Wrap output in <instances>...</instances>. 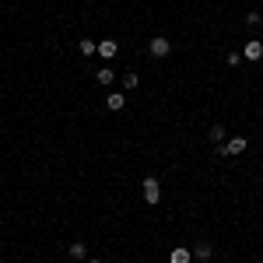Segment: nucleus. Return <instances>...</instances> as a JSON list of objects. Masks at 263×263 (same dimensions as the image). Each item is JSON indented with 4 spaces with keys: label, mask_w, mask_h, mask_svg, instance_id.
<instances>
[{
    "label": "nucleus",
    "mask_w": 263,
    "mask_h": 263,
    "mask_svg": "<svg viewBox=\"0 0 263 263\" xmlns=\"http://www.w3.org/2000/svg\"><path fill=\"white\" fill-rule=\"evenodd\" d=\"M246 147H249L246 137H232L228 144H218V158H235V154H242Z\"/></svg>",
    "instance_id": "1"
},
{
    "label": "nucleus",
    "mask_w": 263,
    "mask_h": 263,
    "mask_svg": "<svg viewBox=\"0 0 263 263\" xmlns=\"http://www.w3.org/2000/svg\"><path fill=\"white\" fill-rule=\"evenodd\" d=\"M147 53L162 60V57H169V53H172V42H169L165 35H154V39H151V46H147Z\"/></svg>",
    "instance_id": "2"
},
{
    "label": "nucleus",
    "mask_w": 263,
    "mask_h": 263,
    "mask_svg": "<svg viewBox=\"0 0 263 263\" xmlns=\"http://www.w3.org/2000/svg\"><path fill=\"white\" fill-rule=\"evenodd\" d=\"M144 200H147L151 207L162 200V186H158V179H154V176H147V179H144Z\"/></svg>",
    "instance_id": "3"
},
{
    "label": "nucleus",
    "mask_w": 263,
    "mask_h": 263,
    "mask_svg": "<svg viewBox=\"0 0 263 263\" xmlns=\"http://www.w3.org/2000/svg\"><path fill=\"white\" fill-rule=\"evenodd\" d=\"M260 57H263V42L260 39H249L246 49H242V60H260Z\"/></svg>",
    "instance_id": "4"
},
{
    "label": "nucleus",
    "mask_w": 263,
    "mask_h": 263,
    "mask_svg": "<svg viewBox=\"0 0 263 263\" xmlns=\"http://www.w3.org/2000/svg\"><path fill=\"white\" fill-rule=\"evenodd\" d=\"M116 53H120V46H116L113 39H102V42H98V57H102V60H113Z\"/></svg>",
    "instance_id": "5"
},
{
    "label": "nucleus",
    "mask_w": 263,
    "mask_h": 263,
    "mask_svg": "<svg viewBox=\"0 0 263 263\" xmlns=\"http://www.w3.org/2000/svg\"><path fill=\"white\" fill-rule=\"evenodd\" d=\"M106 109H109V113H123V109H127V98H123L120 91H113V95L106 98Z\"/></svg>",
    "instance_id": "6"
},
{
    "label": "nucleus",
    "mask_w": 263,
    "mask_h": 263,
    "mask_svg": "<svg viewBox=\"0 0 263 263\" xmlns=\"http://www.w3.org/2000/svg\"><path fill=\"white\" fill-rule=\"evenodd\" d=\"M193 260V249H183V246H176L172 253H169V263H190Z\"/></svg>",
    "instance_id": "7"
},
{
    "label": "nucleus",
    "mask_w": 263,
    "mask_h": 263,
    "mask_svg": "<svg viewBox=\"0 0 263 263\" xmlns=\"http://www.w3.org/2000/svg\"><path fill=\"white\" fill-rule=\"evenodd\" d=\"M95 81H98V84H102V88H109V84H113V81H116V74H113V67H102V70H98V74H95Z\"/></svg>",
    "instance_id": "8"
},
{
    "label": "nucleus",
    "mask_w": 263,
    "mask_h": 263,
    "mask_svg": "<svg viewBox=\"0 0 263 263\" xmlns=\"http://www.w3.org/2000/svg\"><path fill=\"white\" fill-rule=\"evenodd\" d=\"M67 253H70V260H84V256H88V246H84V242H70Z\"/></svg>",
    "instance_id": "9"
},
{
    "label": "nucleus",
    "mask_w": 263,
    "mask_h": 263,
    "mask_svg": "<svg viewBox=\"0 0 263 263\" xmlns=\"http://www.w3.org/2000/svg\"><path fill=\"white\" fill-rule=\"evenodd\" d=\"M77 53H81V57H95V53H98V46H95L91 39H81V42H77Z\"/></svg>",
    "instance_id": "10"
},
{
    "label": "nucleus",
    "mask_w": 263,
    "mask_h": 263,
    "mask_svg": "<svg viewBox=\"0 0 263 263\" xmlns=\"http://www.w3.org/2000/svg\"><path fill=\"white\" fill-rule=\"evenodd\" d=\"M225 127H221V123H214V127H211V133H207V137H211V140H214V144H225Z\"/></svg>",
    "instance_id": "11"
},
{
    "label": "nucleus",
    "mask_w": 263,
    "mask_h": 263,
    "mask_svg": "<svg viewBox=\"0 0 263 263\" xmlns=\"http://www.w3.org/2000/svg\"><path fill=\"white\" fill-rule=\"evenodd\" d=\"M246 25H249V28H260V25H263L260 11H249V14H246Z\"/></svg>",
    "instance_id": "12"
},
{
    "label": "nucleus",
    "mask_w": 263,
    "mask_h": 263,
    "mask_svg": "<svg viewBox=\"0 0 263 263\" xmlns=\"http://www.w3.org/2000/svg\"><path fill=\"white\" fill-rule=\"evenodd\" d=\"M193 260H211V246H193Z\"/></svg>",
    "instance_id": "13"
},
{
    "label": "nucleus",
    "mask_w": 263,
    "mask_h": 263,
    "mask_svg": "<svg viewBox=\"0 0 263 263\" xmlns=\"http://www.w3.org/2000/svg\"><path fill=\"white\" fill-rule=\"evenodd\" d=\"M137 84H140L137 74H123V88H137Z\"/></svg>",
    "instance_id": "14"
},
{
    "label": "nucleus",
    "mask_w": 263,
    "mask_h": 263,
    "mask_svg": "<svg viewBox=\"0 0 263 263\" xmlns=\"http://www.w3.org/2000/svg\"><path fill=\"white\" fill-rule=\"evenodd\" d=\"M225 60H228V67H239V64H242V53H228Z\"/></svg>",
    "instance_id": "15"
},
{
    "label": "nucleus",
    "mask_w": 263,
    "mask_h": 263,
    "mask_svg": "<svg viewBox=\"0 0 263 263\" xmlns=\"http://www.w3.org/2000/svg\"><path fill=\"white\" fill-rule=\"evenodd\" d=\"M88 263H102V260H88Z\"/></svg>",
    "instance_id": "16"
}]
</instances>
